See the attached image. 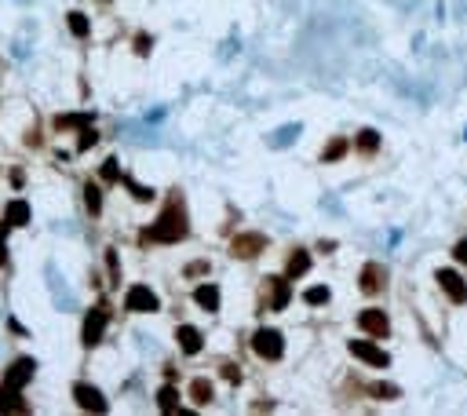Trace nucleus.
<instances>
[{
	"instance_id": "473e14b6",
	"label": "nucleus",
	"mask_w": 467,
	"mask_h": 416,
	"mask_svg": "<svg viewBox=\"0 0 467 416\" xmlns=\"http://www.w3.org/2000/svg\"><path fill=\"white\" fill-rule=\"evenodd\" d=\"M95 132H92V128H84V132H81V146H77V150H88V146H95Z\"/></svg>"
},
{
	"instance_id": "20e7f679",
	"label": "nucleus",
	"mask_w": 467,
	"mask_h": 416,
	"mask_svg": "<svg viewBox=\"0 0 467 416\" xmlns=\"http://www.w3.org/2000/svg\"><path fill=\"white\" fill-rule=\"evenodd\" d=\"M252 350L263 361H278L281 354H285V340H281V332L278 329H259L256 336H252Z\"/></svg>"
},
{
	"instance_id": "6ab92c4d",
	"label": "nucleus",
	"mask_w": 467,
	"mask_h": 416,
	"mask_svg": "<svg viewBox=\"0 0 467 416\" xmlns=\"http://www.w3.org/2000/svg\"><path fill=\"white\" fill-rule=\"evenodd\" d=\"M212 395H216V391H212V384L204 380V376H198V380L190 384V398H193V406H209Z\"/></svg>"
},
{
	"instance_id": "5701e85b",
	"label": "nucleus",
	"mask_w": 467,
	"mask_h": 416,
	"mask_svg": "<svg viewBox=\"0 0 467 416\" xmlns=\"http://www.w3.org/2000/svg\"><path fill=\"white\" fill-rule=\"evenodd\" d=\"M329 300H332V292L325 289V285H314V289L303 292V303H310V307H321V303H329Z\"/></svg>"
},
{
	"instance_id": "393cba45",
	"label": "nucleus",
	"mask_w": 467,
	"mask_h": 416,
	"mask_svg": "<svg viewBox=\"0 0 467 416\" xmlns=\"http://www.w3.org/2000/svg\"><path fill=\"white\" fill-rule=\"evenodd\" d=\"M102 179H106V183H121V168H117V158H106L102 161Z\"/></svg>"
},
{
	"instance_id": "2f4dec72",
	"label": "nucleus",
	"mask_w": 467,
	"mask_h": 416,
	"mask_svg": "<svg viewBox=\"0 0 467 416\" xmlns=\"http://www.w3.org/2000/svg\"><path fill=\"white\" fill-rule=\"evenodd\" d=\"M201 274H209V263H204V259H201V263H190V267H187V278H201Z\"/></svg>"
},
{
	"instance_id": "9b49d317",
	"label": "nucleus",
	"mask_w": 467,
	"mask_h": 416,
	"mask_svg": "<svg viewBox=\"0 0 467 416\" xmlns=\"http://www.w3.org/2000/svg\"><path fill=\"white\" fill-rule=\"evenodd\" d=\"M267 281V310H285L292 300L289 278H263Z\"/></svg>"
},
{
	"instance_id": "b1692460",
	"label": "nucleus",
	"mask_w": 467,
	"mask_h": 416,
	"mask_svg": "<svg viewBox=\"0 0 467 416\" xmlns=\"http://www.w3.org/2000/svg\"><path fill=\"white\" fill-rule=\"evenodd\" d=\"M70 30H73V37H88V15H81V11H70Z\"/></svg>"
},
{
	"instance_id": "f257e3e1",
	"label": "nucleus",
	"mask_w": 467,
	"mask_h": 416,
	"mask_svg": "<svg viewBox=\"0 0 467 416\" xmlns=\"http://www.w3.org/2000/svg\"><path fill=\"white\" fill-rule=\"evenodd\" d=\"M187 208H183V198H175L164 205V212L158 216V223H153L150 230H142V241H153V245H179V241H187Z\"/></svg>"
},
{
	"instance_id": "4be33fe9",
	"label": "nucleus",
	"mask_w": 467,
	"mask_h": 416,
	"mask_svg": "<svg viewBox=\"0 0 467 416\" xmlns=\"http://www.w3.org/2000/svg\"><path fill=\"white\" fill-rule=\"evenodd\" d=\"M84 205H88V212H92V216H99V212H102V190H99L95 183H88V187H84Z\"/></svg>"
},
{
	"instance_id": "f03ea898",
	"label": "nucleus",
	"mask_w": 467,
	"mask_h": 416,
	"mask_svg": "<svg viewBox=\"0 0 467 416\" xmlns=\"http://www.w3.org/2000/svg\"><path fill=\"white\" fill-rule=\"evenodd\" d=\"M124 310H132V314H153V310H161V300L150 285H132L124 292Z\"/></svg>"
},
{
	"instance_id": "9d476101",
	"label": "nucleus",
	"mask_w": 467,
	"mask_h": 416,
	"mask_svg": "<svg viewBox=\"0 0 467 416\" xmlns=\"http://www.w3.org/2000/svg\"><path fill=\"white\" fill-rule=\"evenodd\" d=\"M106 321H110V310L106 307H95L92 314L84 318V347H95L99 340H102V332H106Z\"/></svg>"
},
{
	"instance_id": "39448f33",
	"label": "nucleus",
	"mask_w": 467,
	"mask_h": 416,
	"mask_svg": "<svg viewBox=\"0 0 467 416\" xmlns=\"http://www.w3.org/2000/svg\"><path fill=\"white\" fill-rule=\"evenodd\" d=\"M347 350H350V354H354L358 361L372 366V369H387V366H391V354H387L383 347H376L372 340H350Z\"/></svg>"
},
{
	"instance_id": "a211bd4d",
	"label": "nucleus",
	"mask_w": 467,
	"mask_h": 416,
	"mask_svg": "<svg viewBox=\"0 0 467 416\" xmlns=\"http://www.w3.org/2000/svg\"><path fill=\"white\" fill-rule=\"evenodd\" d=\"M158 409L161 413H175L179 409V387L175 384H164L158 391Z\"/></svg>"
},
{
	"instance_id": "423d86ee",
	"label": "nucleus",
	"mask_w": 467,
	"mask_h": 416,
	"mask_svg": "<svg viewBox=\"0 0 467 416\" xmlns=\"http://www.w3.org/2000/svg\"><path fill=\"white\" fill-rule=\"evenodd\" d=\"M435 281H438V289H442V292H446V296H449V300L457 303V307H464V303H467V281H464V278H460L452 267L438 270V274H435Z\"/></svg>"
},
{
	"instance_id": "aec40b11",
	"label": "nucleus",
	"mask_w": 467,
	"mask_h": 416,
	"mask_svg": "<svg viewBox=\"0 0 467 416\" xmlns=\"http://www.w3.org/2000/svg\"><path fill=\"white\" fill-rule=\"evenodd\" d=\"M354 150H358V153H365V158H372V153L380 150V135H376L372 128H365V132H361V135L354 139Z\"/></svg>"
},
{
	"instance_id": "7ed1b4c3",
	"label": "nucleus",
	"mask_w": 467,
	"mask_h": 416,
	"mask_svg": "<svg viewBox=\"0 0 467 416\" xmlns=\"http://www.w3.org/2000/svg\"><path fill=\"white\" fill-rule=\"evenodd\" d=\"M358 329L372 336V340H387V332H391V318H387V310L380 307H365L358 314Z\"/></svg>"
},
{
	"instance_id": "0eeeda50",
	"label": "nucleus",
	"mask_w": 467,
	"mask_h": 416,
	"mask_svg": "<svg viewBox=\"0 0 467 416\" xmlns=\"http://www.w3.org/2000/svg\"><path fill=\"white\" fill-rule=\"evenodd\" d=\"M358 289L365 296H380L387 289V267L383 263H365L358 274Z\"/></svg>"
},
{
	"instance_id": "bb28decb",
	"label": "nucleus",
	"mask_w": 467,
	"mask_h": 416,
	"mask_svg": "<svg viewBox=\"0 0 467 416\" xmlns=\"http://www.w3.org/2000/svg\"><path fill=\"white\" fill-rule=\"evenodd\" d=\"M372 395H376V398H383V401H394L401 391H398L394 384H372Z\"/></svg>"
},
{
	"instance_id": "72a5a7b5",
	"label": "nucleus",
	"mask_w": 467,
	"mask_h": 416,
	"mask_svg": "<svg viewBox=\"0 0 467 416\" xmlns=\"http://www.w3.org/2000/svg\"><path fill=\"white\" fill-rule=\"evenodd\" d=\"M223 376H227L230 384H238V380H241V369H238V366H223Z\"/></svg>"
},
{
	"instance_id": "ddd939ff",
	"label": "nucleus",
	"mask_w": 467,
	"mask_h": 416,
	"mask_svg": "<svg viewBox=\"0 0 467 416\" xmlns=\"http://www.w3.org/2000/svg\"><path fill=\"white\" fill-rule=\"evenodd\" d=\"M0 413H30V406L19 398V387L0 384Z\"/></svg>"
},
{
	"instance_id": "4468645a",
	"label": "nucleus",
	"mask_w": 467,
	"mask_h": 416,
	"mask_svg": "<svg viewBox=\"0 0 467 416\" xmlns=\"http://www.w3.org/2000/svg\"><path fill=\"white\" fill-rule=\"evenodd\" d=\"M307 270H310V256H307L303 249H292V256L285 259V278L296 281V278H303Z\"/></svg>"
},
{
	"instance_id": "2eb2a0df",
	"label": "nucleus",
	"mask_w": 467,
	"mask_h": 416,
	"mask_svg": "<svg viewBox=\"0 0 467 416\" xmlns=\"http://www.w3.org/2000/svg\"><path fill=\"white\" fill-rule=\"evenodd\" d=\"M193 303L201 310H209V314H216L219 310V285H198V289H193Z\"/></svg>"
},
{
	"instance_id": "1a4fd4ad",
	"label": "nucleus",
	"mask_w": 467,
	"mask_h": 416,
	"mask_svg": "<svg viewBox=\"0 0 467 416\" xmlns=\"http://www.w3.org/2000/svg\"><path fill=\"white\" fill-rule=\"evenodd\" d=\"M73 398H77V406L88 409V413H106L110 409L106 398H102V391L92 387V384H73Z\"/></svg>"
},
{
	"instance_id": "cd10ccee",
	"label": "nucleus",
	"mask_w": 467,
	"mask_h": 416,
	"mask_svg": "<svg viewBox=\"0 0 467 416\" xmlns=\"http://www.w3.org/2000/svg\"><path fill=\"white\" fill-rule=\"evenodd\" d=\"M88 121H92V113H77V117H59V128H77V124H88Z\"/></svg>"
},
{
	"instance_id": "c756f323",
	"label": "nucleus",
	"mask_w": 467,
	"mask_h": 416,
	"mask_svg": "<svg viewBox=\"0 0 467 416\" xmlns=\"http://www.w3.org/2000/svg\"><path fill=\"white\" fill-rule=\"evenodd\" d=\"M8 259V223H0V267Z\"/></svg>"
},
{
	"instance_id": "f8f14e48",
	"label": "nucleus",
	"mask_w": 467,
	"mask_h": 416,
	"mask_svg": "<svg viewBox=\"0 0 467 416\" xmlns=\"http://www.w3.org/2000/svg\"><path fill=\"white\" fill-rule=\"evenodd\" d=\"M33 369H37V361H33V358H19L15 366H11V369L4 372V384H11V387H19V391H22V387L33 380Z\"/></svg>"
},
{
	"instance_id": "c85d7f7f",
	"label": "nucleus",
	"mask_w": 467,
	"mask_h": 416,
	"mask_svg": "<svg viewBox=\"0 0 467 416\" xmlns=\"http://www.w3.org/2000/svg\"><path fill=\"white\" fill-rule=\"evenodd\" d=\"M106 267H110L113 285H121V263H117V252H113V249H106Z\"/></svg>"
},
{
	"instance_id": "a878e982",
	"label": "nucleus",
	"mask_w": 467,
	"mask_h": 416,
	"mask_svg": "<svg viewBox=\"0 0 467 416\" xmlns=\"http://www.w3.org/2000/svg\"><path fill=\"white\" fill-rule=\"evenodd\" d=\"M124 183H128V190H132V198H135V201H153V198H158V193H153L150 187H139V183H132L128 176H124Z\"/></svg>"
},
{
	"instance_id": "f704fd0d",
	"label": "nucleus",
	"mask_w": 467,
	"mask_h": 416,
	"mask_svg": "<svg viewBox=\"0 0 467 416\" xmlns=\"http://www.w3.org/2000/svg\"><path fill=\"white\" fill-rule=\"evenodd\" d=\"M135 48H139V55H146V51H150V41H146V37H139Z\"/></svg>"
},
{
	"instance_id": "412c9836",
	"label": "nucleus",
	"mask_w": 467,
	"mask_h": 416,
	"mask_svg": "<svg viewBox=\"0 0 467 416\" xmlns=\"http://www.w3.org/2000/svg\"><path fill=\"white\" fill-rule=\"evenodd\" d=\"M347 150H350V142H347V139H332L329 146L321 150V161H325V164H332V161H340Z\"/></svg>"
},
{
	"instance_id": "f3484780",
	"label": "nucleus",
	"mask_w": 467,
	"mask_h": 416,
	"mask_svg": "<svg viewBox=\"0 0 467 416\" xmlns=\"http://www.w3.org/2000/svg\"><path fill=\"white\" fill-rule=\"evenodd\" d=\"M4 219L11 227H26V223H30V205H26V201H11L4 208Z\"/></svg>"
},
{
	"instance_id": "6e6552de",
	"label": "nucleus",
	"mask_w": 467,
	"mask_h": 416,
	"mask_svg": "<svg viewBox=\"0 0 467 416\" xmlns=\"http://www.w3.org/2000/svg\"><path fill=\"white\" fill-rule=\"evenodd\" d=\"M259 252H267L263 234H238V238L230 241V256L234 259H256Z\"/></svg>"
},
{
	"instance_id": "dca6fc26",
	"label": "nucleus",
	"mask_w": 467,
	"mask_h": 416,
	"mask_svg": "<svg viewBox=\"0 0 467 416\" xmlns=\"http://www.w3.org/2000/svg\"><path fill=\"white\" fill-rule=\"evenodd\" d=\"M175 340H179V350H183V354H198L201 350V332L193 329V325H179Z\"/></svg>"
},
{
	"instance_id": "7c9ffc66",
	"label": "nucleus",
	"mask_w": 467,
	"mask_h": 416,
	"mask_svg": "<svg viewBox=\"0 0 467 416\" xmlns=\"http://www.w3.org/2000/svg\"><path fill=\"white\" fill-rule=\"evenodd\" d=\"M452 259H457V263H467V238L452 245Z\"/></svg>"
}]
</instances>
